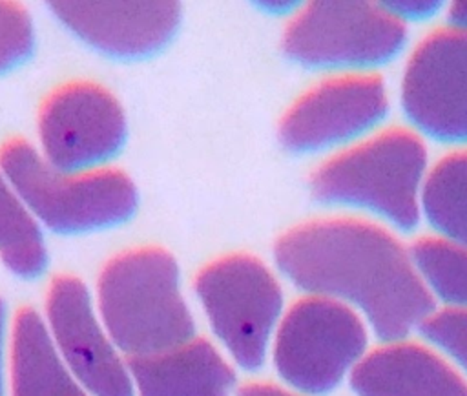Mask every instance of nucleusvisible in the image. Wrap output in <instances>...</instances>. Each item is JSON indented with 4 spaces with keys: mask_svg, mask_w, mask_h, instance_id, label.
I'll list each match as a JSON object with an SVG mask.
<instances>
[{
    "mask_svg": "<svg viewBox=\"0 0 467 396\" xmlns=\"http://www.w3.org/2000/svg\"><path fill=\"white\" fill-rule=\"evenodd\" d=\"M279 272L306 296L358 308L378 339H405L434 312L409 250L385 228L354 217L301 223L274 245Z\"/></svg>",
    "mask_w": 467,
    "mask_h": 396,
    "instance_id": "obj_1",
    "label": "nucleus"
},
{
    "mask_svg": "<svg viewBox=\"0 0 467 396\" xmlns=\"http://www.w3.org/2000/svg\"><path fill=\"white\" fill-rule=\"evenodd\" d=\"M93 297L104 327L128 360L197 336L179 263L162 246H135L108 259Z\"/></svg>",
    "mask_w": 467,
    "mask_h": 396,
    "instance_id": "obj_2",
    "label": "nucleus"
},
{
    "mask_svg": "<svg viewBox=\"0 0 467 396\" xmlns=\"http://www.w3.org/2000/svg\"><path fill=\"white\" fill-rule=\"evenodd\" d=\"M427 150L403 128H390L323 161L310 175L321 204L367 210L401 232H412L421 214Z\"/></svg>",
    "mask_w": 467,
    "mask_h": 396,
    "instance_id": "obj_3",
    "label": "nucleus"
},
{
    "mask_svg": "<svg viewBox=\"0 0 467 396\" xmlns=\"http://www.w3.org/2000/svg\"><path fill=\"white\" fill-rule=\"evenodd\" d=\"M0 170L42 226L55 234H86L126 223L139 206L131 177L111 166L60 170L26 139L0 146Z\"/></svg>",
    "mask_w": 467,
    "mask_h": 396,
    "instance_id": "obj_4",
    "label": "nucleus"
},
{
    "mask_svg": "<svg viewBox=\"0 0 467 396\" xmlns=\"http://www.w3.org/2000/svg\"><path fill=\"white\" fill-rule=\"evenodd\" d=\"M193 292L232 361L244 370L261 369L285 305L274 272L255 255L228 254L195 274Z\"/></svg>",
    "mask_w": 467,
    "mask_h": 396,
    "instance_id": "obj_5",
    "label": "nucleus"
},
{
    "mask_svg": "<svg viewBox=\"0 0 467 396\" xmlns=\"http://www.w3.org/2000/svg\"><path fill=\"white\" fill-rule=\"evenodd\" d=\"M367 343V328L354 308L305 296L283 312L272 339V361L294 391L325 396L359 363Z\"/></svg>",
    "mask_w": 467,
    "mask_h": 396,
    "instance_id": "obj_6",
    "label": "nucleus"
},
{
    "mask_svg": "<svg viewBox=\"0 0 467 396\" xmlns=\"http://www.w3.org/2000/svg\"><path fill=\"white\" fill-rule=\"evenodd\" d=\"M407 27L376 2L305 4L283 31V53L312 69H370L392 60Z\"/></svg>",
    "mask_w": 467,
    "mask_h": 396,
    "instance_id": "obj_7",
    "label": "nucleus"
},
{
    "mask_svg": "<svg viewBox=\"0 0 467 396\" xmlns=\"http://www.w3.org/2000/svg\"><path fill=\"white\" fill-rule=\"evenodd\" d=\"M36 137L42 157L60 170L102 168L124 146L128 120L108 88L71 80L51 89L40 102Z\"/></svg>",
    "mask_w": 467,
    "mask_h": 396,
    "instance_id": "obj_8",
    "label": "nucleus"
},
{
    "mask_svg": "<svg viewBox=\"0 0 467 396\" xmlns=\"http://www.w3.org/2000/svg\"><path fill=\"white\" fill-rule=\"evenodd\" d=\"M44 321L62 361L91 396H135L128 358L104 327L82 279L69 274L51 279Z\"/></svg>",
    "mask_w": 467,
    "mask_h": 396,
    "instance_id": "obj_9",
    "label": "nucleus"
},
{
    "mask_svg": "<svg viewBox=\"0 0 467 396\" xmlns=\"http://www.w3.org/2000/svg\"><path fill=\"white\" fill-rule=\"evenodd\" d=\"M401 108L423 135L467 142V31L441 27L414 47L401 80Z\"/></svg>",
    "mask_w": 467,
    "mask_h": 396,
    "instance_id": "obj_10",
    "label": "nucleus"
},
{
    "mask_svg": "<svg viewBox=\"0 0 467 396\" xmlns=\"http://www.w3.org/2000/svg\"><path fill=\"white\" fill-rule=\"evenodd\" d=\"M387 113L389 99L379 75H337L297 97L281 117L277 135L288 151L312 153L358 139Z\"/></svg>",
    "mask_w": 467,
    "mask_h": 396,
    "instance_id": "obj_11",
    "label": "nucleus"
},
{
    "mask_svg": "<svg viewBox=\"0 0 467 396\" xmlns=\"http://www.w3.org/2000/svg\"><path fill=\"white\" fill-rule=\"evenodd\" d=\"M47 7L78 40L113 58H144L161 51L182 18L181 4L171 0H60Z\"/></svg>",
    "mask_w": 467,
    "mask_h": 396,
    "instance_id": "obj_12",
    "label": "nucleus"
},
{
    "mask_svg": "<svg viewBox=\"0 0 467 396\" xmlns=\"http://www.w3.org/2000/svg\"><path fill=\"white\" fill-rule=\"evenodd\" d=\"M348 383L356 396H467L465 380L447 361L403 339L365 354Z\"/></svg>",
    "mask_w": 467,
    "mask_h": 396,
    "instance_id": "obj_13",
    "label": "nucleus"
},
{
    "mask_svg": "<svg viewBox=\"0 0 467 396\" xmlns=\"http://www.w3.org/2000/svg\"><path fill=\"white\" fill-rule=\"evenodd\" d=\"M128 365L135 396H232L237 381L232 363L202 336Z\"/></svg>",
    "mask_w": 467,
    "mask_h": 396,
    "instance_id": "obj_14",
    "label": "nucleus"
},
{
    "mask_svg": "<svg viewBox=\"0 0 467 396\" xmlns=\"http://www.w3.org/2000/svg\"><path fill=\"white\" fill-rule=\"evenodd\" d=\"M7 396H91L62 361L33 307H20L13 318Z\"/></svg>",
    "mask_w": 467,
    "mask_h": 396,
    "instance_id": "obj_15",
    "label": "nucleus"
},
{
    "mask_svg": "<svg viewBox=\"0 0 467 396\" xmlns=\"http://www.w3.org/2000/svg\"><path fill=\"white\" fill-rule=\"evenodd\" d=\"M0 261L15 276L35 279L47 266L40 221L0 170Z\"/></svg>",
    "mask_w": 467,
    "mask_h": 396,
    "instance_id": "obj_16",
    "label": "nucleus"
},
{
    "mask_svg": "<svg viewBox=\"0 0 467 396\" xmlns=\"http://www.w3.org/2000/svg\"><path fill=\"white\" fill-rule=\"evenodd\" d=\"M421 210L440 237L467 246V150L432 166L423 182Z\"/></svg>",
    "mask_w": 467,
    "mask_h": 396,
    "instance_id": "obj_17",
    "label": "nucleus"
},
{
    "mask_svg": "<svg viewBox=\"0 0 467 396\" xmlns=\"http://www.w3.org/2000/svg\"><path fill=\"white\" fill-rule=\"evenodd\" d=\"M409 254L432 297L451 308H467V246L443 237H421Z\"/></svg>",
    "mask_w": 467,
    "mask_h": 396,
    "instance_id": "obj_18",
    "label": "nucleus"
},
{
    "mask_svg": "<svg viewBox=\"0 0 467 396\" xmlns=\"http://www.w3.org/2000/svg\"><path fill=\"white\" fill-rule=\"evenodd\" d=\"M35 26L20 2L0 0V73L24 64L35 51Z\"/></svg>",
    "mask_w": 467,
    "mask_h": 396,
    "instance_id": "obj_19",
    "label": "nucleus"
},
{
    "mask_svg": "<svg viewBox=\"0 0 467 396\" xmlns=\"http://www.w3.org/2000/svg\"><path fill=\"white\" fill-rule=\"evenodd\" d=\"M418 330L467 372V308L449 307L432 312Z\"/></svg>",
    "mask_w": 467,
    "mask_h": 396,
    "instance_id": "obj_20",
    "label": "nucleus"
},
{
    "mask_svg": "<svg viewBox=\"0 0 467 396\" xmlns=\"http://www.w3.org/2000/svg\"><path fill=\"white\" fill-rule=\"evenodd\" d=\"M383 7L405 24V20H416L434 15L441 2H381Z\"/></svg>",
    "mask_w": 467,
    "mask_h": 396,
    "instance_id": "obj_21",
    "label": "nucleus"
},
{
    "mask_svg": "<svg viewBox=\"0 0 467 396\" xmlns=\"http://www.w3.org/2000/svg\"><path fill=\"white\" fill-rule=\"evenodd\" d=\"M7 305L0 296V396H7V363H9V325Z\"/></svg>",
    "mask_w": 467,
    "mask_h": 396,
    "instance_id": "obj_22",
    "label": "nucleus"
},
{
    "mask_svg": "<svg viewBox=\"0 0 467 396\" xmlns=\"http://www.w3.org/2000/svg\"><path fill=\"white\" fill-rule=\"evenodd\" d=\"M237 396H301V394H296V392L286 391L274 383L252 381V383H244L243 387H239Z\"/></svg>",
    "mask_w": 467,
    "mask_h": 396,
    "instance_id": "obj_23",
    "label": "nucleus"
},
{
    "mask_svg": "<svg viewBox=\"0 0 467 396\" xmlns=\"http://www.w3.org/2000/svg\"><path fill=\"white\" fill-rule=\"evenodd\" d=\"M451 27L467 31V2H454L449 9Z\"/></svg>",
    "mask_w": 467,
    "mask_h": 396,
    "instance_id": "obj_24",
    "label": "nucleus"
}]
</instances>
